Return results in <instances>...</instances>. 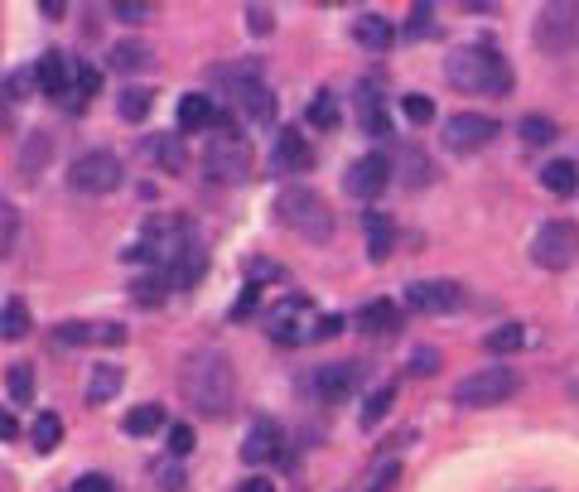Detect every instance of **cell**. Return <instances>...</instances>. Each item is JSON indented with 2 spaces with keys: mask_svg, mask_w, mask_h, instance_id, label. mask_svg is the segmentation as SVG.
Returning a JSON list of instances; mask_svg holds the SVG:
<instances>
[{
  "mask_svg": "<svg viewBox=\"0 0 579 492\" xmlns=\"http://www.w3.org/2000/svg\"><path fill=\"white\" fill-rule=\"evenodd\" d=\"M179 386H184V401H189L198 415H227L232 401H237V372L222 348H193L184 357V372H179Z\"/></svg>",
  "mask_w": 579,
  "mask_h": 492,
  "instance_id": "1",
  "label": "cell"
},
{
  "mask_svg": "<svg viewBox=\"0 0 579 492\" xmlns=\"http://www.w3.org/2000/svg\"><path fill=\"white\" fill-rule=\"evenodd\" d=\"M444 82L473 92V97H507L512 92V68L493 44H464L444 58Z\"/></svg>",
  "mask_w": 579,
  "mask_h": 492,
  "instance_id": "2",
  "label": "cell"
},
{
  "mask_svg": "<svg viewBox=\"0 0 579 492\" xmlns=\"http://www.w3.org/2000/svg\"><path fill=\"white\" fill-rule=\"evenodd\" d=\"M276 213L295 237H304V242H314V246L333 242V227H338V222H333V208L324 203V193L304 189V184H290V189H280Z\"/></svg>",
  "mask_w": 579,
  "mask_h": 492,
  "instance_id": "3",
  "label": "cell"
},
{
  "mask_svg": "<svg viewBox=\"0 0 579 492\" xmlns=\"http://www.w3.org/2000/svg\"><path fill=\"white\" fill-rule=\"evenodd\" d=\"M251 145L237 136V126L222 116L218 126H213V140H208V155H203V169H208V179H218V184H242L251 179Z\"/></svg>",
  "mask_w": 579,
  "mask_h": 492,
  "instance_id": "4",
  "label": "cell"
},
{
  "mask_svg": "<svg viewBox=\"0 0 579 492\" xmlns=\"http://www.w3.org/2000/svg\"><path fill=\"white\" fill-rule=\"evenodd\" d=\"M522 391V377L512 372V367H478L473 377L454 386V406L464 410H483V406H502V401H512Z\"/></svg>",
  "mask_w": 579,
  "mask_h": 492,
  "instance_id": "5",
  "label": "cell"
},
{
  "mask_svg": "<svg viewBox=\"0 0 579 492\" xmlns=\"http://www.w3.org/2000/svg\"><path fill=\"white\" fill-rule=\"evenodd\" d=\"M319 319L324 314H314V304L304 300V295H285V300L266 314V338L271 343H309V338H319Z\"/></svg>",
  "mask_w": 579,
  "mask_h": 492,
  "instance_id": "6",
  "label": "cell"
},
{
  "mask_svg": "<svg viewBox=\"0 0 579 492\" xmlns=\"http://www.w3.org/2000/svg\"><path fill=\"white\" fill-rule=\"evenodd\" d=\"M531 261H536L541 271H570L579 261V227L565 218L546 222V227L531 237Z\"/></svg>",
  "mask_w": 579,
  "mask_h": 492,
  "instance_id": "7",
  "label": "cell"
},
{
  "mask_svg": "<svg viewBox=\"0 0 579 492\" xmlns=\"http://www.w3.org/2000/svg\"><path fill=\"white\" fill-rule=\"evenodd\" d=\"M189 237H193V232L179 218H150V222H145V232L131 242L126 261H160V266H169V261L179 256V246L189 242Z\"/></svg>",
  "mask_w": 579,
  "mask_h": 492,
  "instance_id": "8",
  "label": "cell"
},
{
  "mask_svg": "<svg viewBox=\"0 0 579 492\" xmlns=\"http://www.w3.org/2000/svg\"><path fill=\"white\" fill-rule=\"evenodd\" d=\"M497 136V116H483V111H459L444 121V150L454 155H478L488 150Z\"/></svg>",
  "mask_w": 579,
  "mask_h": 492,
  "instance_id": "9",
  "label": "cell"
},
{
  "mask_svg": "<svg viewBox=\"0 0 579 492\" xmlns=\"http://www.w3.org/2000/svg\"><path fill=\"white\" fill-rule=\"evenodd\" d=\"M68 184L78 193H111L121 189V160L111 150H87L68 164Z\"/></svg>",
  "mask_w": 579,
  "mask_h": 492,
  "instance_id": "10",
  "label": "cell"
},
{
  "mask_svg": "<svg viewBox=\"0 0 579 492\" xmlns=\"http://www.w3.org/2000/svg\"><path fill=\"white\" fill-rule=\"evenodd\" d=\"M579 39V5H546L536 15V49L541 54H565Z\"/></svg>",
  "mask_w": 579,
  "mask_h": 492,
  "instance_id": "11",
  "label": "cell"
},
{
  "mask_svg": "<svg viewBox=\"0 0 579 492\" xmlns=\"http://www.w3.org/2000/svg\"><path fill=\"white\" fill-rule=\"evenodd\" d=\"M459 304H464L459 280H411L406 285V309L415 314H454Z\"/></svg>",
  "mask_w": 579,
  "mask_h": 492,
  "instance_id": "12",
  "label": "cell"
},
{
  "mask_svg": "<svg viewBox=\"0 0 579 492\" xmlns=\"http://www.w3.org/2000/svg\"><path fill=\"white\" fill-rule=\"evenodd\" d=\"M391 184V160L386 155H362V160L348 164V174H343V193L348 198H358V203H367V198H377V193Z\"/></svg>",
  "mask_w": 579,
  "mask_h": 492,
  "instance_id": "13",
  "label": "cell"
},
{
  "mask_svg": "<svg viewBox=\"0 0 579 492\" xmlns=\"http://www.w3.org/2000/svg\"><path fill=\"white\" fill-rule=\"evenodd\" d=\"M54 343H63V348H121L126 343V328L121 324H58L54 328Z\"/></svg>",
  "mask_w": 579,
  "mask_h": 492,
  "instance_id": "14",
  "label": "cell"
},
{
  "mask_svg": "<svg viewBox=\"0 0 579 492\" xmlns=\"http://www.w3.org/2000/svg\"><path fill=\"white\" fill-rule=\"evenodd\" d=\"M203 271H208V251H203L198 237H189V242L179 246V256L165 266V280H169V290H193L203 280Z\"/></svg>",
  "mask_w": 579,
  "mask_h": 492,
  "instance_id": "15",
  "label": "cell"
},
{
  "mask_svg": "<svg viewBox=\"0 0 579 492\" xmlns=\"http://www.w3.org/2000/svg\"><path fill=\"white\" fill-rule=\"evenodd\" d=\"M362 242H367V261H372V266H386L391 251H396V222H391V213L367 208V213H362Z\"/></svg>",
  "mask_w": 579,
  "mask_h": 492,
  "instance_id": "16",
  "label": "cell"
},
{
  "mask_svg": "<svg viewBox=\"0 0 579 492\" xmlns=\"http://www.w3.org/2000/svg\"><path fill=\"white\" fill-rule=\"evenodd\" d=\"M285 435H280L276 420H251L247 439H242V459L247 464H271V459H285Z\"/></svg>",
  "mask_w": 579,
  "mask_h": 492,
  "instance_id": "17",
  "label": "cell"
},
{
  "mask_svg": "<svg viewBox=\"0 0 579 492\" xmlns=\"http://www.w3.org/2000/svg\"><path fill=\"white\" fill-rule=\"evenodd\" d=\"M362 367L358 362H324L319 372H314V391H319V401H343V396H353V386H358Z\"/></svg>",
  "mask_w": 579,
  "mask_h": 492,
  "instance_id": "18",
  "label": "cell"
},
{
  "mask_svg": "<svg viewBox=\"0 0 579 492\" xmlns=\"http://www.w3.org/2000/svg\"><path fill=\"white\" fill-rule=\"evenodd\" d=\"M222 121V111L213 97H203V92H189V97H179V131H213Z\"/></svg>",
  "mask_w": 579,
  "mask_h": 492,
  "instance_id": "19",
  "label": "cell"
},
{
  "mask_svg": "<svg viewBox=\"0 0 579 492\" xmlns=\"http://www.w3.org/2000/svg\"><path fill=\"white\" fill-rule=\"evenodd\" d=\"M353 39H358L367 54H386V49L396 44V29H391V20H386V15L367 10V15H358V20H353Z\"/></svg>",
  "mask_w": 579,
  "mask_h": 492,
  "instance_id": "20",
  "label": "cell"
},
{
  "mask_svg": "<svg viewBox=\"0 0 579 492\" xmlns=\"http://www.w3.org/2000/svg\"><path fill=\"white\" fill-rule=\"evenodd\" d=\"M232 102H237V107H242V116H247V121H256V126L276 121V97H271V87H266V82H251V87H242Z\"/></svg>",
  "mask_w": 579,
  "mask_h": 492,
  "instance_id": "21",
  "label": "cell"
},
{
  "mask_svg": "<svg viewBox=\"0 0 579 492\" xmlns=\"http://www.w3.org/2000/svg\"><path fill=\"white\" fill-rule=\"evenodd\" d=\"M314 164V150H309V140L300 131H280L276 140V169H290V174H304Z\"/></svg>",
  "mask_w": 579,
  "mask_h": 492,
  "instance_id": "22",
  "label": "cell"
},
{
  "mask_svg": "<svg viewBox=\"0 0 579 492\" xmlns=\"http://www.w3.org/2000/svg\"><path fill=\"white\" fill-rule=\"evenodd\" d=\"M121 382H126V372L116 362H97L92 377H87V406H107L111 396L121 391Z\"/></svg>",
  "mask_w": 579,
  "mask_h": 492,
  "instance_id": "23",
  "label": "cell"
},
{
  "mask_svg": "<svg viewBox=\"0 0 579 492\" xmlns=\"http://www.w3.org/2000/svg\"><path fill=\"white\" fill-rule=\"evenodd\" d=\"M49 150H54L49 131H29V136H25V145H20V174H25L29 184L44 174V164H49Z\"/></svg>",
  "mask_w": 579,
  "mask_h": 492,
  "instance_id": "24",
  "label": "cell"
},
{
  "mask_svg": "<svg viewBox=\"0 0 579 492\" xmlns=\"http://www.w3.org/2000/svg\"><path fill=\"white\" fill-rule=\"evenodd\" d=\"M34 73H39V92L44 97H68V58L63 54H44Z\"/></svg>",
  "mask_w": 579,
  "mask_h": 492,
  "instance_id": "25",
  "label": "cell"
},
{
  "mask_svg": "<svg viewBox=\"0 0 579 492\" xmlns=\"http://www.w3.org/2000/svg\"><path fill=\"white\" fill-rule=\"evenodd\" d=\"M358 324H362V333H396V328H401V309L391 300H372V304H362Z\"/></svg>",
  "mask_w": 579,
  "mask_h": 492,
  "instance_id": "26",
  "label": "cell"
},
{
  "mask_svg": "<svg viewBox=\"0 0 579 492\" xmlns=\"http://www.w3.org/2000/svg\"><path fill=\"white\" fill-rule=\"evenodd\" d=\"M541 189H546V193H560V198H570V193L579 189L575 160H551V164H546V169H541Z\"/></svg>",
  "mask_w": 579,
  "mask_h": 492,
  "instance_id": "27",
  "label": "cell"
},
{
  "mask_svg": "<svg viewBox=\"0 0 579 492\" xmlns=\"http://www.w3.org/2000/svg\"><path fill=\"white\" fill-rule=\"evenodd\" d=\"M150 63V49L140 44V39H121V44H111V68L116 73H140Z\"/></svg>",
  "mask_w": 579,
  "mask_h": 492,
  "instance_id": "28",
  "label": "cell"
},
{
  "mask_svg": "<svg viewBox=\"0 0 579 492\" xmlns=\"http://www.w3.org/2000/svg\"><path fill=\"white\" fill-rule=\"evenodd\" d=\"M338 121H343L338 97H333V92H314V102H309V126H314V131H338Z\"/></svg>",
  "mask_w": 579,
  "mask_h": 492,
  "instance_id": "29",
  "label": "cell"
},
{
  "mask_svg": "<svg viewBox=\"0 0 579 492\" xmlns=\"http://www.w3.org/2000/svg\"><path fill=\"white\" fill-rule=\"evenodd\" d=\"M25 333H29V304L25 300H5L0 304V338L15 343V338H25Z\"/></svg>",
  "mask_w": 579,
  "mask_h": 492,
  "instance_id": "30",
  "label": "cell"
},
{
  "mask_svg": "<svg viewBox=\"0 0 579 492\" xmlns=\"http://www.w3.org/2000/svg\"><path fill=\"white\" fill-rule=\"evenodd\" d=\"M29 439H34V449H39V454H54L58 439H63V420H58L54 410H44V415L29 425Z\"/></svg>",
  "mask_w": 579,
  "mask_h": 492,
  "instance_id": "31",
  "label": "cell"
},
{
  "mask_svg": "<svg viewBox=\"0 0 579 492\" xmlns=\"http://www.w3.org/2000/svg\"><path fill=\"white\" fill-rule=\"evenodd\" d=\"M391 401H396V386L386 382V386H377L372 396H367V406L358 410V425L362 430H372V425H382L386 420V410H391Z\"/></svg>",
  "mask_w": 579,
  "mask_h": 492,
  "instance_id": "32",
  "label": "cell"
},
{
  "mask_svg": "<svg viewBox=\"0 0 579 492\" xmlns=\"http://www.w3.org/2000/svg\"><path fill=\"white\" fill-rule=\"evenodd\" d=\"M150 97H155L150 87H126V92L116 97V116H121V121H145V116H150Z\"/></svg>",
  "mask_w": 579,
  "mask_h": 492,
  "instance_id": "33",
  "label": "cell"
},
{
  "mask_svg": "<svg viewBox=\"0 0 579 492\" xmlns=\"http://www.w3.org/2000/svg\"><path fill=\"white\" fill-rule=\"evenodd\" d=\"M401 169H406V174H401V179H406V184H411V189H425V184H430V179H435V164L425 160V155H420V150H415V145H406V150H401Z\"/></svg>",
  "mask_w": 579,
  "mask_h": 492,
  "instance_id": "34",
  "label": "cell"
},
{
  "mask_svg": "<svg viewBox=\"0 0 579 492\" xmlns=\"http://www.w3.org/2000/svg\"><path fill=\"white\" fill-rule=\"evenodd\" d=\"M160 425H165V410H160V406H136L126 420H121V430H126V435H136V439L140 435H155Z\"/></svg>",
  "mask_w": 579,
  "mask_h": 492,
  "instance_id": "35",
  "label": "cell"
},
{
  "mask_svg": "<svg viewBox=\"0 0 579 492\" xmlns=\"http://www.w3.org/2000/svg\"><path fill=\"white\" fill-rule=\"evenodd\" d=\"M522 343H526V328L522 324H497L493 333L483 338V348H488V353H517Z\"/></svg>",
  "mask_w": 579,
  "mask_h": 492,
  "instance_id": "36",
  "label": "cell"
},
{
  "mask_svg": "<svg viewBox=\"0 0 579 492\" xmlns=\"http://www.w3.org/2000/svg\"><path fill=\"white\" fill-rule=\"evenodd\" d=\"M517 136L526 140V145H551L560 131H555L551 116H522V126H517Z\"/></svg>",
  "mask_w": 579,
  "mask_h": 492,
  "instance_id": "37",
  "label": "cell"
},
{
  "mask_svg": "<svg viewBox=\"0 0 579 492\" xmlns=\"http://www.w3.org/2000/svg\"><path fill=\"white\" fill-rule=\"evenodd\" d=\"M15 237H20V213H15V203H10V198H0V261L10 256Z\"/></svg>",
  "mask_w": 579,
  "mask_h": 492,
  "instance_id": "38",
  "label": "cell"
},
{
  "mask_svg": "<svg viewBox=\"0 0 579 492\" xmlns=\"http://www.w3.org/2000/svg\"><path fill=\"white\" fill-rule=\"evenodd\" d=\"M401 111H406L411 126H430V121H435V102H430L425 92H406V97H401Z\"/></svg>",
  "mask_w": 579,
  "mask_h": 492,
  "instance_id": "39",
  "label": "cell"
},
{
  "mask_svg": "<svg viewBox=\"0 0 579 492\" xmlns=\"http://www.w3.org/2000/svg\"><path fill=\"white\" fill-rule=\"evenodd\" d=\"M155 160L165 164V169H184V164H189V150H184L179 136H160L155 140Z\"/></svg>",
  "mask_w": 579,
  "mask_h": 492,
  "instance_id": "40",
  "label": "cell"
},
{
  "mask_svg": "<svg viewBox=\"0 0 579 492\" xmlns=\"http://www.w3.org/2000/svg\"><path fill=\"white\" fill-rule=\"evenodd\" d=\"M111 15H116L121 25H150L155 5H145V0H116V5H111Z\"/></svg>",
  "mask_w": 579,
  "mask_h": 492,
  "instance_id": "41",
  "label": "cell"
},
{
  "mask_svg": "<svg viewBox=\"0 0 579 492\" xmlns=\"http://www.w3.org/2000/svg\"><path fill=\"white\" fill-rule=\"evenodd\" d=\"M165 290H169V280H160V275H140L136 285H131V300H140V304H155L165 300Z\"/></svg>",
  "mask_w": 579,
  "mask_h": 492,
  "instance_id": "42",
  "label": "cell"
},
{
  "mask_svg": "<svg viewBox=\"0 0 579 492\" xmlns=\"http://www.w3.org/2000/svg\"><path fill=\"white\" fill-rule=\"evenodd\" d=\"M5 391H10V396H15V401H20V406H25L29 396H34V372H29L25 362H20V367H10V372H5Z\"/></svg>",
  "mask_w": 579,
  "mask_h": 492,
  "instance_id": "43",
  "label": "cell"
},
{
  "mask_svg": "<svg viewBox=\"0 0 579 492\" xmlns=\"http://www.w3.org/2000/svg\"><path fill=\"white\" fill-rule=\"evenodd\" d=\"M396 478H401V459H386V464L362 483V492H391V488H396Z\"/></svg>",
  "mask_w": 579,
  "mask_h": 492,
  "instance_id": "44",
  "label": "cell"
},
{
  "mask_svg": "<svg viewBox=\"0 0 579 492\" xmlns=\"http://www.w3.org/2000/svg\"><path fill=\"white\" fill-rule=\"evenodd\" d=\"M97 87H102V73L97 68H78V82H73V107H83L87 97H97Z\"/></svg>",
  "mask_w": 579,
  "mask_h": 492,
  "instance_id": "45",
  "label": "cell"
},
{
  "mask_svg": "<svg viewBox=\"0 0 579 492\" xmlns=\"http://www.w3.org/2000/svg\"><path fill=\"white\" fill-rule=\"evenodd\" d=\"M169 454L174 459L193 454V425H169Z\"/></svg>",
  "mask_w": 579,
  "mask_h": 492,
  "instance_id": "46",
  "label": "cell"
},
{
  "mask_svg": "<svg viewBox=\"0 0 579 492\" xmlns=\"http://www.w3.org/2000/svg\"><path fill=\"white\" fill-rule=\"evenodd\" d=\"M34 87H39V73H34V68H25V73H10V97H15V102H25Z\"/></svg>",
  "mask_w": 579,
  "mask_h": 492,
  "instance_id": "47",
  "label": "cell"
},
{
  "mask_svg": "<svg viewBox=\"0 0 579 492\" xmlns=\"http://www.w3.org/2000/svg\"><path fill=\"white\" fill-rule=\"evenodd\" d=\"M247 29H256V34H271V29H276L271 10H266V5H247Z\"/></svg>",
  "mask_w": 579,
  "mask_h": 492,
  "instance_id": "48",
  "label": "cell"
},
{
  "mask_svg": "<svg viewBox=\"0 0 579 492\" xmlns=\"http://www.w3.org/2000/svg\"><path fill=\"white\" fill-rule=\"evenodd\" d=\"M430 34V5H415L411 25H406V39H425Z\"/></svg>",
  "mask_w": 579,
  "mask_h": 492,
  "instance_id": "49",
  "label": "cell"
},
{
  "mask_svg": "<svg viewBox=\"0 0 579 492\" xmlns=\"http://www.w3.org/2000/svg\"><path fill=\"white\" fill-rule=\"evenodd\" d=\"M435 367H440V353H435V348H420V353L411 357V372H415V377H430Z\"/></svg>",
  "mask_w": 579,
  "mask_h": 492,
  "instance_id": "50",
  "label": "cell"
},
{
  "mask_svg": "<svg viewBox=\"0 0 579 492\" xmlns=\"http://www.w3.org/2000/svg\"><path fill=\"white\" fill-rule=\"evenodd\" d=\"M68 492H111V483L102 478V473H83V478H78Z\"/></svg>",
  "mask_w": 579,
  "mask_h": 492,
  "instance_id": "51",
  "label": "cell"
},
{
  "mask_svg": "<svg viewBox=\"0 0 579 492\" xmlns=\"http://www.w3.org/2000/svg\"><path fill=\"white\" fill-rule=\"evenodd\" d=\"M155 478H160V488H165V492L184 488V468H155Z\"/></svg>",
  "mask_w": 579,
  "mask_h": 492,
  "instance_id": "52",
  "label": "cell"
},
{
  "mask_svg": "<svg viewBox=\"0 0 579 492\" xmlns=\"http://www.w3.org/2000/svg\"><path fill=\"white\" fill-rule=\"evenodd\" d=\"M343 333V314H324L319 319V338H338Z\"/></svg>",
  "mask_w": 579,
  "mask_h": 492,
  "instance_id": "53",
  "label": "cell"
},
{
  "mask_svg": "<svg viewBox=\"0 0 579 492\" xmlns=\"http://www.w3.org/2000/svg\"><path fill=\"white\" fill-rule=\"evenodd\" d=\"M256 290H261V285H247V295H242V300H237V309H232V319H242V314H247V309H256V300H261V295H256Z\"/></svg>",
  "mask_w": 579,
  "mask_h": 492,
  "instance_id": "54",
  "label": "cell"
},
{
  "mask_svg": "<svg viewBox=\"0 0 579 492\" xmlns=\"http://www.w3.org/2000/svg\"><path fill=\"white\" fill-rule=\"evenodd\" d=\"M0 439H20V420L10 410H0Z\"/></svg>",
  "mask_w": 579,
  "mask_h": 492,
  "instance_id": "55",
  "label": "cell"
},
{
  "mask_svg": "<svg viewBox=\"0 0 579 492\" xmlns=\"http://www.w3.org/2000/svg\"><path fill=\"white\" fill-rule=\"evenodd\" d=\"M237 492H276V483H271V478H247Z\"/></svg>",
  "mask_w": 579,
  "mask_h": 492,
  "instance_id": "56",
  "label": "cell"
},
{
  "mask_svg": "<svg viewBox=\"0 0 579 492\" xmlns=\"http://www.w3.org/2000/svg\"><path fill=\"white\" fill-rule=\"evenodd\" d=\"M39 10H44V15H54V20H58V15H63V0H39Z\"/></svg>",
  "mask_w": 579,
  "mask_h": 492,
  "instance_id": "57",
  "label": "cell"
}]
</instances>
